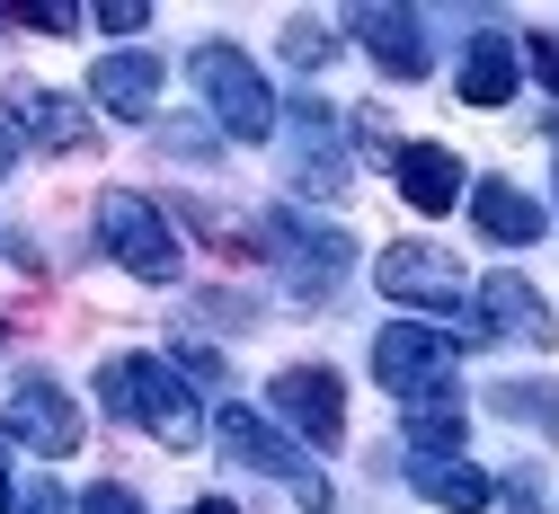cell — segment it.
Returning <instances> with one entry per match:
<instances>
[{
  "instance_id": "15",
  "label": "cell",
  "mask_w": 559,
  "mask_h": 514,
  "mask_svg": "<svg viewBox=\"0 0 559 514\" xmlns=\"http://www.w3.org/2000/svg\"><path fill=\"white\" fill-rule=\"evenodd\" d=\"M90 89H98V107H107L116 124H143V116L160 107V53H107V62L90 71Z\"/></svg>"
},
{
  "instance_id": "12",
  "label": "cell",
  "mask_w": 559,
  "mask_h": 514,
  "mask_svg": "<svg viewBox=\"0 0 559 514\" xmlns=\"http://www.w3.org/2000/svg\"><path fill=\"white\" fill-rule=\"evenodd\" d=\"M346 36H356L391 81H427V27H417V10H346Z\"/></svg>"
},
{
  "instance_id": "10",
  "label": "cell",
  "mask_w": 559,
  "mask_h": 514,
  "mask_svg": "<svg viewBox=\"0 0 559 514\" xmlns=\"http://www.w3.org/2000/svg\"><path fill=\"white\" fill-rule=\"evenodd\" d=\"M258 240H266L275 258H285L294 275H337V266H356V240H346L337 223H311L302 204H266Z\"/></svg>"
},
{
  "instance_id": "5",
  "label": "cell",
  "mask_w": 559,
  "mask_h": 514,
  "mask_svg": "<svg viewBox=\"0 0 559 514\" xmlns=\"http://www.w3.org/2000/svg\"><path fill=\"white\" fill-rule=\"evenodd\" d=\"M98 249H107L124 275H143V284H169V275H178V240H169V223H160V204L133 195V187H107V195H98Z\"/></svg>"
},
{
  "instance_id": "3",
  "label": "cell",
  "mask_w": 559,
  "mask_h": 514,
  "mask_svg": "<svg viewBox=\"0 0 559 514\" xmlns=\"http://www.w3.org/2000/svg\"><path fill=\"white\" fill-rule=\"evenodd\" d=\"M453 373H462V346H453V328L391 320V328L373 337V382H382V391H400L408 408H417V399H453Z\"/></svg>"
},
{
  "instance_id": "14",
  "label": "cell",
  "mask_w": 559,
  "mask_h": 514,
  "mask_svg": "<svg viewBox=\"0 0 559 514\" xmlns=\"http://www.w3.org/2000/svg\"><path fill=\"white\" fill-rule=\"evenodd\" d=\"M391 178H400V195H408L417 213H453V204L471 195V178H462V160L444 152V142H400Z\"/></svg>"
},
{
  "instance_id": "8",
  "label": "cell",
  "mask_w": 559,
  "mask_h": 514,
  "mask_svg": "<svg viewBox=\"0 0 559 514\" xmlns=\"http://www.w3.org/2000/svg\"><path fill=\"white\" fill-rule=\"evenodd\" d=\"M266 408L285 417L302 444H320V453L346 434V391H337V373H329V363H285V373L266 382Z\"/></svg>"
},
{
  "instance_id": "20",
  "label": "cell",
  "mask_w": 559,
  "mask_h": 514,
  "mask_svg": "<svg viewBox=\"0 0 559 514\" xmlns=\"http://www.w3.org/2000/svg\"><path fill=\"white\" fill-rule=\"evenodd\" d=\"M488 408L515 417V426H533L542 444H559V391L550 382H488Z\"/></svg>"
},
{
  "instance_id": "2",
  "label": "cell",
  "mask_w": 559,
  "mask_h": 514,
  "mask_svg": "<svg viewBox=\"0 0 559 514\" xmlns=\"http://www.w3.org/2000/svg\"><path fill=\"white\" fill-rule=\"evenodd\" d=\"M195 89L214 98V116H223V133L231 142H275V124H285V107H275V89H266V71L240 53V45H195Z\"/></svg>"
},
{
  "instance_id": "19",
  "label": "cell",
  "mask_w": 559,
  "mask_h": 514,
  "mask_svg": "<svg viewBox=\"0 0 559 514\" xmlns=\"http://www.w3.org/2000/svg\"><path fill=\"white\" fill-rule=\"evenodd\" d=\"M462 434H471L462 399H417L408 408V462H462Z\"/></svg>"
},
{
  "instance_id": "22",
  "label": "cell",
  "mask_w": 559,
  "mask_h": 514,
  "mask_svg": "<svg viewBox=\"0 0 559 514\" xmlns=\"http://www.w3.org/2000/svg\"><path fill=\"white\" fill-rule=\"evenodd\" d=\"M346 124H356V152H365V160H400V142H391V116H382V107H356Z\"/></svg>"
},
{
  "instance_id": "16",
  "label": "cell",
  "mask_w": 559,
  "mask_h": 514,
  "mask_svg": "<svg viewBox=\"0 0 559 514\" xmlns=\"http://www.w3.org/2000/svg\"><path fill=\"white\" fill-rule=\"evenodd\" d=\"M471 223L498 240V249H524V240H542V204H533L515 178H479V187H471Z\"/></svg>"
},
{
  "instance_id": "1",
  "label": "cell",
  "mask_w": 559,
  "mask_h": 514,
  "mask_svg": "<svg viewBox=\"0 0 559 514\" xmlns=\"http://www.w3.org/2000/svg\"><path fill=\"white\" fill-rule=\"evenodd\" d=\"M98 399L116 417H133L143 434H160L169 453H195L204 444V408H195V391H187V373H178L169 355H116L107 373H98Z\"/></svg>"
},
{
  "instance_id": "30",
  "label": "cell",
  "mask_w": 559,
  "mask_h": 514,
  "mask_svg": "<svg viewBox=\"0 0 559 514\" xmlns=\"http://www.w3.org/2000/svg\"><path fill=\"white\" fill-rule=\"evenodd\" d=\"M19 169V133H0V178H10Z\"/></svg>"
},
{
  "instance_id": "31",
  "label": "cell",
  "mask_w": 559,
  "mask_h": 514,
  "mask_svg": "<svg viewBox=\"0 0 559 514\" xmlns=\"http://www.w3.org/2000/svg\"><path fill=\"white\" fill-rule=\"evenodd\" d=\"M19 505V488H10V462H0V514H10Z\"/></svg>"
},
{
  "instance_id": "25",
  "label": "cell",
  "mask_w": 559,
  "mask_h": 514,
  "mask_svg": "<svg viewBox=\"0 0 559 514\" xmlns=\"http://www.w3.org/2000/svg\"><path fill=\"white\" fill-rule=\"evenodd\" d=\"M160 142H169L178 160H214V133H204V124H187V116H178V124H169Z\"/></svg>"
},
{
  "instance_id": "17",
  "label": "cell",
  "mask_w": 559,
  "mask_h": 514,
  "mask_svg": "<svg viewBox=\"0 0 559 514\" xmlns=\"http://www.w3.org/2000/svg\"><path fill=\"white\" fill-rule=\"evenodd\" d=\"M515 81H524V53H515L498 27H479L471 53H462V98H471V107H507Z\"/></svg>"
},
{
  "instance_id": "23",
  "label": "cell",
  "mask_w": 559,
  "mask_h": 514,
  "mask_svg": "<svg viewBox=\"0 0 559 514\" xmlns=\"http://www.w3.org/2000/svg\"><path fill=\"white\" fill-rule=\"evenodd\" d=\"M10 19H19V27H36V36H72V27H81V10H62V0H19Z\"/></svg>"
},
{
  "instance_id": "11",
  "label": "cell",
  "mask_w": 559,
  "mask_h": 514,
  "mask_svg": "<svg viewBox=\"0 0 559 514\" xmlns=\"http://www.w3.org/2000/svg\"><path fill=\"white\" fill-rule=\"evenodd\" d=\"M479 337H507V346H550V302L524 275H479V302H471Z\"/></svg>"
},
{
  "instance_id": "26",
  "label": "cell",
  "mask_w": 559,
  "mask_h": 514,
  "mask_svg": "<svg viewBox=\"0 0 559 514\" xmlns=\"http://www.w3.org/2000/svg\"><path fill=\"white\" fill-rule=\"evenodd\" d=\"M81 514H143V497L107 479V488H90V497H81Z\"/></svg>"
},
{
  "instance_id": "32",
  "label": "cell",
  "mask_w": 559,
  "mask_h": 514,
  "mask_svg": "<svg viewBox=\"0 0 559 514\" xmlns=\"http://www.w3.org/2000/svg\"><path fill=\"white\" fill-rule=\"evenodd\" d=\"M195 514H240V505H231V497H204V505H195Z\"/></svg>"
},
{
  "instance_id": "24",
  "label": "cell",
  "mask_w": 559,
  "mask_h": 514,
  "mask_svg": "<svg viewBox=\"0 0 559 514\" xmlns=\"http://www.w3.org/2000/svg\"><path fill=\"white\" fill-rule=\"evenodd\" d=\"M98 27H107V36H143V27H152V10H143V0H107Z\"/></svg>"
},
{
  "instance_id": "28",
  "label": "cell",
  "mask_w": 559,
  "mask_h": 514,
  "mask_svg": "<svg viewBox=\"0 0 559 514\" xmlns=\"http://www.w3.org/2000/svg\"><path fill=\"white\" fill-rule=\"evenodd\" d=\"M507 514H542V479H533V470L507 479Z\"/></svg>"
},
{
  "instance_id": "4",
  "label": "cell",
  "mask_w": 559,
  "mask_h": 514,
  "mask_svg": "<svg viewBox=\"0 0 559 514\" xmlns=\"http://www.w3.org/2000/svg\"><path fill=\"white\" fill-rule=\"evenodd\" d=\"M214 434H223V453L240 462V470H266L275 488H294V505H329V479H320V462L302 453V444H285V434H275V417H258V408H214Z\"/></svg>"
},
{
  "instance_id": "9",
  "label": "cell",
  "mask_w": 559,
  "mask_h": 514,
  "mask_svg": "<svg viewBox=\"0 0 559 514\" xmlns=\"http://www.w3.org/2000/svg\"><path fill=\"white\" fill-rule=\"evenodd\" d=\"M285 178H294L302 195H320V204H337V195H346V152H337V116H329L320 98H302V107L285 116Z\"/></svg>"
},
{
  "instance_id": "7",
  "label": "cell",
  "mask_w": 559,
  "mask_h": 514,
  "mask_svg": "<svg viewBox=\"0 0 559 514\" xmlns=\"http://www.w3.org/2000/svg\"><path fill=\"white\" fill-rule=\"evenodd\" d=\"M81 434H90V417L72 408L62 382H45V373H19V382H10V444L62 462V453H81Z\"/></svg>"
},
{
  "instance_id": "6",
  "label": "cell",
  "mask_w": 559,
  "mask_h": 514,
  "mask_svg": "<svg viewBox=\"0 0 559 514\" xmlns=\"http://www.w3.org/2000/svg\"><path fill=\"white\" fill-rule=\"evenodd\" d=\"M382 292H391V302H417V311H462L471 302V275L436 240H391L382 249Z\"/></svg>"
},
{
  "instance_id": "27",
  "label": "cell",
  "mask_w": 559,
  "mask_h": 514,
  "mask_svg": "<svg viewBox=\"0 0 559 514\" xmlns=\"http://www.w3.org/2000/svg\"><path fill=\"white\" fill-rule=\"evenodd\" d=\"M524 62L542 71V89H559V36H533V45H524Z\"/></svg>"
},
{
  "instance_id": "33",
  "label": "cell",
  "mask_w": 559,
  "mask_h": 514,
  "mask_svg": "<svg viewBox=\"0 0 559 514\" xmlns=\"http://www.w3.org/2000/svg\"><path fill=\"white\" fill-rule=\"evenodd\" d=\"M550 142H559V124H550Z\"/></svg>"
},
{
  "instance_id": "13",
  "label": "cell",
  "mask_w": 559,
  "mask_h": 514,
  "mask_svg": "<svg viewBox=\"0 0 559 514\" xmlns=\"http://www.w3.org/2000/svg\"><path fill=\"white\" fill-rule=\"evenodd\" d=\"M10 124L27 133V142H45V152H90V107L81 98H62V89H36V81H19L10 89Z\"/></svg>"
},
{
  "instance_id": "29",
  "label": "cell",
  "mask_w": 559,
  "mask_h": 514,
  "mask_svg": "<svg viewBox=\"0 0 559 514\" xmlns=\"http://www.w3.org/2000/svg\"><path fill=\"white\" fill-rule=\"evenodd\" d=\"M10 514H62V488H45V479H36V488H27Z\"/></svg>"
},
{
  "instance_id": "18",
  "label": "cell",
  "mask_w": 559,
  "mask_h": 514,
  "mask_svg": "<svg viewBox=\"0 0 559 514\" xmlns=\"http://www.w3.org/2000/svg\"><path fill=\"white\" fill-rule=\"evenodd\" d=\"M408 488L427 505H444V514H479L488 497H498V479H488L479 462H408Z\"/></svg>"
},
{
  "instance_id": "21",
  "label": "cell",
  "mask_w": 559,
  "mask_h": 514,
  "mask_svg": "<svg viewBox=\"0 0 559 514\" xmlns=\"http://www.w3.org/2000/svg\"><path fill=\"white\" fill-rule=\"evenodd\" d=\"M329 53H337V27H329V19H285V62L302 71V81H311Z\"/></svg>"
}]
</instances>
